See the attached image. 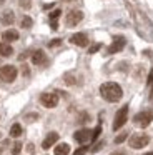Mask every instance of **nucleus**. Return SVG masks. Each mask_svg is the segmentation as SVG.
<instances>
[{
    "instance_id": "nucleus-15",
    "label": "nucleus",
    "mask_w": 153,
    "mask_h": 155,
    "mask_svg": "<svg viewBox=\"0 0 153 155\" xmlns=\"http://www.w3.org/2000/svg\"><path fill=\"white\" fill-rule=\"evenodd\" d=\"M53 153L55 155H68L70 153V145L68 143H58L53 148Z\"/></svg>"
},
{
    "instance_id": "nucleus-31",
    "label": "nucleus",
    "mask_w": 153,
    "mask_h": 155,
    "mask_svg": "<svg viewBox=\"0 0 153 155\" xmlns=\"http://www.w3.org/2000/svg\"><path fill=\"white\" fill-rule=\"evenodd\" d=\"M146 84H148V85L153 84V68H151V72H150V75H148V80H146Z\"/></svg>"
},
{
    "instance_id": "nucleus-11",
    "label": "nucleus",
    "mask_w": 153,
    "mask_h": 155,
    "mask_svg": "<svg viewBox=\"0 0 153 155\" xmlns=\"http://www.w3.org/2000/svg\"><path fill=\"white\" fill-rule=\"evenodd\" d=\"M70 42L73 45H78V47H86L88 45V37L85 34H73L70 37Z\"/></svg>"
},
{
    "instance_id": "nucleus-26",
    "label": "nucleus",
    "mask_w": 153,
    "mask_h": 155,
    "mask_svg": "<svg viewBox=\"0 0 153 155\" xmlns=\"http://www.w3.org/2000/svg\"><path fill=\"white\" fill-rule=\"evenodd\" d=\"M35 118H38V115H37V114H30V115H27V117H25V120L27 122H33Z\"/></svg>"
},
{
    "instance_id": "nucleus-3",
    "label": "nucleus",
    "mask_w": 153,
    "mask_h": 155,
    "mask_svg": "<svg viewBox=\"0 0 153 155\" xmlns=\"http://www.w3.org/2000/svg\"><path fill=\"white\" fill-rule=\"evenodd\" d=\"M148 142H150V137L146 134H133L132 137H130L128 143L132 148H143V147L148 145Z\"/></svg>"
},
{
    "instance_id": "nucleus-27",
    "label": "nucleus",
    "mask_w": 153,
    "mask_h": 155,
    "mask_svg": "<svg viewBox=\"0 0 153 155\" xmlns=\"http://www.w3.org/2000/svg\"><path fill=\"white\" fill-rule=\"evenodd\" d=\"M60 44H62V40H60V38H55L53 42H50V44H48V47H57V45H60Z\"/></svg>"
},
{
    "instance_id": "nucleus-12",
    "label": "nucleus",
    "mask_w": 153,
    "mask_h": 155,
    "mask_svg": "<svg viewBox=\"0 0 153 155\" xmlns=\"http://www.w3.org/2000/svg\"><path fill=\"white\" fill-rule=\"evenodd\" d=\"M57 140H58V134H57V132H50V134L45 137V140L42 142V147L47 150V148L53 147V145L57 143Z\"/></svg>"
},
{
    "instance_id": "nucleus-28",
    "label": "nucleus",
    "mask_w": 153,
    "mask_h": 155,
    "mask_svg": "<svg viewBox=\"0 0 153 155\" xmlns=\"http://www.w3.org/2000/svg\"><path fill=\"white\" fill-rule=\"evenodd\" d=\"M88 114H82V115H80V120L78 122H82V124H83V122H88Z\"/></svg>"
},
{
    "instance_id": "nucleus-38",
    "label": "nucleus",
    "mask_w": 153,
    "mask_h": 155,
    "mask_svg": "<svg viewBox=\"0 0 153 155\" xmlns=\"http://www.w3.org/2000/svg\"><path fill=\"white\" fill-rule=\"evenodd\" d=\"M0 153H2V150H0Z\"/></svg>"
},
{
    "instance_id": "nucleus-17",
    "label": "nucleus",
    "mask_w": 153,
    "mask_h": 155,
    "mask_svg": "<svg viewBox=\"0 0 153 155\" xmlns=\"http://www.w3.org/2000/svg\"><path fill=\"white\" fill-rule=\"evenodd\" d=\"M13 54V48L10 47V44H0V57H10Z\"/></svg>"
},
{
    "instance_id": "nucleus-37",
    "label": "nucleus",
    "mask_w": 153,
    "mask_h": 155,
    "mask_svg": "<svg viewBox=\"0 0 153 155\" xmlns=\"http://www.w3.org/2000/svg\"><path fill=\"white\" fill-rule=\"evenodd\" d=\"M2 4H3V0H0V5H2Z\"/></svg>"
},
{
    "instance_id": "nucleus-4",
    "label": "nucleus",
    "mask_w": 153,
    "mask_h": 155,
    "mask_svg": "<svg viewBox=\"0 0 153 155\" xmlns=\"http://www.w3.org/2000/svg\"><path fill=\"white\" fill-rule=\"evenodd\" d=\"M151 120H153V114L150 110H143V112H140V114H136L135 117H133V122L142 128H146L151 124Z\"/></svg>"
},
{
    "instance_id": "nucleus-16",
    "label": "nucleus",
    "mask_w": 153,
    "mask_h": 155,
    "mask_svg": "<svg viewBox=\"0 0 153 155\" xmlns=\"http://www.w3.org/2000/svg\"><path fill=\"white\" fill-rule=\"evenodd\" d=\"M0 22H2L3 25H12L13 22H15V14H13V12H10V10H7L5 14L2 15Z\"/></svg>"
},
{
    "instance_id": "nucleus-32",
    "label": "nucleus",
    "mask_w": 153,
    "mask_h": 155,
    "mask_svg": "<svg viewBox=\"0 0 153 155\" xmlns=\"http://www.w3.org/2000/svg\"><path fill=\"white\" fill-rule=\"evenodd\" d=\"M28 152H30V153H33V152H35V147H33V143H28Z\"/></svg>"
},
{
    "instance_id": "nucleus-33",
    "label": "nucleus",
    "mask_w": 153,
    "mask_h": 155,
    "mask_svg": "<svg viewBox=\"0 0 153 155\" xmlns=\"http://www.w3.org/2000/svg\"><path fill=\"white\" fill-rule=\"evenodd\" d=\"M150 102H153V85H151V88H150Z\"/></svg>"
},
{
    "instance_id": "nucleus-29",
    "label": "nucleus",
    "mask_w": 153,
    "mask_h": 155,
    "mask_svg": "<svg viewBox=\"0 0 153 155\" xmlns=\"http://www.w3.org/2000/svg\"><path fill=\"white\" fill-rule=\"evenodd\" d=\"M50 27H52V30H57V28H58V22L52 20V22H50Z\"/></svg>"
},
{
    "instance_id": "nucleus-36",
    "label": "nucleus",
    "mask_w": 153,
    "mask_h": 155,
    "mask_svg": "<svg viewBox=\"0 0 153 155\" xmlns=\"http://www.w3.org/2000/svg\"><path fill=\"white\" fill-rule=\"evenodd\" d=\"M145 155H153V152H148V153H145Z\"/></svg>"
},
{
    "instance_id": "nucleus-1",
    "label": "nucleus",
    "mask_w": 153,
    "mask_h": 155,
    "mask_svg": "<svg viewBox=\"0 0 153 155\" xmlns=\"http://www.w3.org/2000/svg\"><path fill=\"white\" fill-rule=\"evenodd\" d=\"M130 10H132V17L135 20V28H136V34L146 42H153V24L150 22V18L143 14L142 10L138 8H133L130 5Z\"/></svg>"
},
{
    "instance_id": "nucleus-34",
    "label": "nucleus",
    "mask_w": 153,
    "mask_h": 155,
    "mask_svg": "<svg viewBox=\"0 0 153 155\" xmlns=\"http://www.w3.org/2000/svg\"><path fill=\"white\" fill-rule=\"evenodd\" d=\"M25 57H28V52H23V54L20 55V60H23V58H25Z\"/></svg>"
},
{
    "instance_id": "nucleus-5",
    "label": "nucleus",
    "mask_w": 153,
    "mask_h": 155,
    "mask_svg": "<svg viewBox=\"0 0 153 155\" xmlns=\"http://www.w3.org/2000/svg\"><path fill=\"white\" fill-rule=\"evenodd\" d=\"M17 67H13V65H3V67H0V78H2L3 82H13L17 78Z\"/></svg>"
},
{
    "instance_id": "nucleus-10",
    "label": "nucleus",
    "mask_w": 153,
    "mask_h": 155,
    "mask_svg": "<svg viewBox=\"0 0 153 155\" xmlns=\"http://www.w3.org/2000/svg\"><path fill=\"white\" fill-rule=\"evenodd\" d=\"M73 138H75L78 143L85 145L86 142L92 140V130H88V128H82V130L75 132V135H73Z\"/></svg>"
},
{
    "instance_id": "nucleus-8",
    "label": "nucleus",
    "mask_w": 153,
    "mask_h": 155,
    "mask_svg": "<svg viewBox=\"0 0 153 155\" xmlns=\"http://www.w3.org/2000/svg\"><path fill=\"white\" fill-rule=\"evenodd\" d=\"M40 102H42L43 107L53 108V107H57V104H58V95H57V94H52V92H47V94H42Z\"/></svg>"
},
{
    "instance_id": "nucleus-6",
    "label": "nucleus",
    "mask_w": 153,
    "mask_h": 155,
    "mask_svg": "<svg viewBox=\"0 0 153 155\" xmlns=\"http://www.w3.org/2000/svg\"><path fill=\"white\" fill-rule=\"evenodd\" d=\"M126 118H128V105L122 107L118 112H116L115 120H113V130H118V128H122L123 125H125Z\"/></svg>"
},
{
    "instance_id": "nucleus-2",
    "label": "nucleus",
    "mask_w": 153,
    "mask_h": 155,
    "mask_svg": "<svg viewBox=\"0 0 153 155\" xmlns=\"http://www.w3.org/2000/svg\"><path fill=\"white\" fill-rule=\"evenodd\" d=\"M100 95L105 98L106 102H118L123 95V90L118 84L115 82H106L100 87Z\"/></svg>"
},
{
    "instance_id": "nucleus-9",
    "label": "nucleus",
    "mask_w": 153,
    "mask_h": 155,
    "mask_svg": "<svg viewBox=\"0 0 153 155\" xmlns=\"http://www.w3.org/2000/svg\"><path fill=\"white\" fill-rule=\"evenodd\" d=\"M82 20H83V12L82 10H72V12L67 14L65 24L68 25V27H75V25H78Z\"/></svg>"
},
{
    "instance_id": "nucleus-7",
    "label": "nucleus",
    "mask_w": 153,
    "mask_h": 155,
    "mask_svg": "<svg viewBox=\"0 0 153 155\" xmlns=\"http://www.w3.org/2000/svg\"><path fill=\"white\" fill-rule=\"evenodd\" d=\"M125 44H126L125 37H122V35H116V37L112 40V44H110V47L106 48V54H108V55L118 54L120 50H123V47H125Z\"/></svg>"
},
{
    "instance_id": "nucleus-24",
    "label": "nucleus",
    "mask_w": 153,
    "mask_h": 155,
    "mask_svg": "<svg viewBox=\"0 0 153 155\" xmlns=\"http://www.w3.org/2000/svg\"><path fill=\"white\" fill-rule=\"evenodd\" d=\"M60 14H62V12H60V8H57V10H53L52 14H50V22H52V20H57V18L60 17Z\"/></svg>"
},
{
    "instance_id": "nucleus-23",
    "label": "nucleus",
    "mask_w": 153,
    "mask_h": 155,
    "mask_svg": "<svg viewBox=\"0 0 153 155\" xmlns=\"http://www.w3.org/2000/svg\"><path fill=\"white\" fill-rule=\"evenodd\" d=\"M128 137V134H126V132H123V134H120L118 137L115 138V143H122V142H125V138Z\"/></svg>"
},
{
    "instance_id": "nucleus-18",
    "label": "nucleus",
    "mask_w": 153,
    "mask_h": 155,
    "mask_svg": "<svg viewBox=\"0 0 153 155\" xmlns=\"http://www.w3.org/2000/svg\"><path fill=\"white\" fill-rule=\"evenodd\" d=\"M22 135V125L20 124H13L12 128H10V137H20Z\"/></svg>"
},
{
    "instance_id": "nucleus-30",
    "label": "nucleus",
    "mask_w": 153,
    "mask_h": 155,
    "mask_svg": "<svg viewBox=\"0 0 153 155\" xmlns=\"http://www.w3.org/2000/svg\"><path fill=\"white\" fill-rule=\"evenodd\" d=\"M102 147H103V142H100V143H96L95 147L92 148V152H98V150H100V148H102Z\"/></svg>"
},
{
    "instance_id": "nucleus-20",
    "label": "nucleus",
    "mask_w": 153,
    "mask_h": 155,
    "mask_svg": "<svg viewBox=\"0 0 153 155\" xmlns=\"http://www.w3.org/2000/svg\"><path fill=\"white\" fill-rule=\"evenodd\" d=\"M102 47H103V45H102V44H93V45H92V47H90V48H88V54H90V55H93V54H96V52H98V50H100V48H102Z\"/></svg>"
},
{
    "instance_id": "nucleus-35",
    "label": "nucleus",
    "mask_w": 153,
    "mask_h": 155,
    "mask_svg": "<svg viewBox=\"0 0 153 155\" xmlns=\"http://www.w3.org/2000/svg\"><path fill=\"white\" fill-rule=\"evenodd\" d=\"M112 155H125V152H115V153H112Z\"/></svg>"
},
{
    "instance_id": "nucleus-25",
    "label": "nucleus",
    "mask_w": 153,
    "mask_h": 155,
    "mask_svg": "<svg viewBox=\"0 0 153 155\" xmlns=\"http://www.w3.org/2000/svg\"><path fill=\"white\" fill-rule=\"evenodd\" d=\"M86 150H88V148H86V145H83V147H80L76 152H73V155H85Z\"/></svg>"
},
{
    "instance_id": "nucleus-22",
    "label": "nucleus",
    "mask_w": 153,
    "mask_h": 155,
    "mask_svg": "<svg viewBox=\"0 0 153 155\" xmlns=\"http://www.w3.org/2000/svg\"><path fill=\"white\" fill-rule=\"evenodd\" d=\"M100 134H102V127H100V125H98V127H96V128H95V130H93V132H92V140H93V142H95V140H96V138H98V135H100Z\"/></svg>"
},
{
    "instance_id": "nucleus-13",
    "label": "nucleus",
    "mask_w": 153,
    "mask_h": 155,
    "mask_svg": "<svg viewBox=\"0 0 153 155\" xmlns=\"http://www.w3.org/2000/svg\"><path fill=\"white\" fill-rule=\"evenodd\" d=\"M2 38L5 40V44H8V42H15V40H18V32L13 30V28L5 30V32L2 34Z\"/></svg>"
},
{
    "instance_id": "nucleus-19",
    "label": "nucleus",
    "mask_w": 153,
    "mask_h": 155,
    "mask_svg": "<svg viewBox=\"0 0 153 155\" xmlns=\"http://www.w3.org/2000/svg\"><path fill=\"white\" fill-rule=\"evenodd\" d=\"M20 25H22L23 28H30V27L33 25V20H32L30 17H27V15H25V17L22 18V22H20Z\"/></svg>"
},
{
    "instance_id": "nucleus-14",
    "label": "nucleus",
    "mask_w": 153,
    "mask_h": 155,
    "mask_svg": "<svg viewBox=\"0 0 153 155\" xmlns=\"http://www.w3.org/2000/svg\"><path fill=\"white\" fill-rule=\"evenodd\" d=\"M32 64L33 65H42L45 64V52L43 50H35L32 54Z\"/></svg>"
},
{
    "instance_id": "nucleus-21",
    "label": "nucleus",
    "mask_w": 153,
    "mask_h": 155,
    "mask_svg": "<svg viewBox=\"0 0 153 155\" xmlns=\"http://www.w3.org/2000/svg\"><path fill=\"white\" fill-rule=\"evenodd\" d=\"M20 150H22V143H20V142H17V143L12 147V153H13V155H18Z\"/></svg>"
}]
</instances>
